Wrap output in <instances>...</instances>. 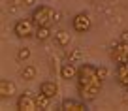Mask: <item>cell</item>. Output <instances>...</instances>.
<instances>
[{"mask_svg":"<svg viewBox=\"0 0 128 111\" xmlns=\"http://www.w3.org/2000/svg\"><path fill=\"white\" fill-rule=\"evenodd\" d=\"M92 28V19L87 12H79L72 17V30L77 34H87Z\"/></svg>","mask_w":128,"mask_h":111,"instance_id":"4","label":"cell"},{"mask_svg":"<svg viewBox=\"0 0 128 111\" xmlns=\"http://www.w3.org/2000/svg\"><path fill=\"white\" fill-rule=\"evenodd\" d=\"M90 2H100V0H90Z\"/></svg>","mask_w":128,"mask_h":111,"instance_id":"22","label":"cell"},{"mask_svg":"<svg viewBox=\"0 0 128 111\" xmlns=\"http://www.w3.org/2000/svg\"><path fill=\"white\" fill-rule=\"evenodd\" d=\"M36 104H38V109H49L51 107V98L45 94H36Z\"/></svg>","mask_w":128,"mask_h":111,"instance_id":"15","label":"cell"},{"mask_svg":"<svg viewBox=\"0 0 128 111\" xmlns=\"http://www.w3.org/2000/svg\"><path fill=\"white\" fill-rule=\"evenodd\" d=\"M60 109L62 111H87L88 102H85L81 98H64L60 102Z\"/></svg>","mask_w":128,"mask_h":111,"instance_id":"7","label":"cell"},{"mask_svg":"<svg viewBox=\"0 0 128 111\" xmlns=\"http://www.w3.org/2000/svg\"><path fill=\"white\" fill-rule=\"evenodd\" d=\"M40 44H44V42H47V40H51L53 38V30H51V26H38L36 28V36H34Z\"/></svg>","mask_w":128,"mask_h":111,"instance_id":"14","label":"cell"},{"mask_svg":"<svg viewBox=\"0 0 128 111\" xmlns=\"http://www.w3.org/2000/svg\"><path fill=\"white\" fill-rule=\"evenodd\" d=\"M120 40H122V42H128V28H126V30H122V34H120Z\"/></svg>","mask_w":128,"mask_h":111,"instance_id":"20","label":"cell"},{"mask_svg":"<svg viewBox=\"0 0 128 111\" xmlns=\"http://www.w3.org/2000/svg\"><path fill=\"white\" fill-rule=\"evenodd\" d=\"M115 81L122 88H128V62H122V64L115 66Z\"/></svg>","mask_w":128,"mask_h":111,"instance_id":"9","label":"cell"},{"mask_svg":"<svg viewBox=\"0 0 128 111\" xmlns=\"http://www.w3.org/2000/svg\"><path fill=\"white\" fill-rule=\"evenodd\" d=\"M40 92L53 100V98H56V94H58V85H56L55 81H51V79H45V81L40 83Z\"/></svg>","mask_w":128,"mask_h":111,"instance_id":"11","label":"cell"},{"mask_svg":"<svg viewBox=\"0 0 128 111\" xmlns=\"http://www.w3.org/2000/svg\"><path fill=\"white\" fill-rule=\"evenodd\" d=\"M10 4H15V6H23V0H10Z\"/></svg>","mask_w":128,"mask_h":111,"instance_id":"21","label":"cell"},{"mask_svg":"<svg viewBox=\"0 0 128 111\" xmlns=\"http://www.w3.org/2000/svg\"><path fill=\"white\" fill-rule=\"evenodd\" d=\"M94 83H104L98 76V66L90 62H85L79 66L77 70V77H76V87L77 88H83L88 87V85H94Z\"/></svg>","mask_w":128,"mask_h":111,"instance_id":"1","label":"cell"},{"mask_svg":"<svg viewBox=\"0 0 128 111\" xmlns=\"http://www.w3.org/2000/svg\"><path fill=\"white\" fill-rule=\"evenodd\" d=\"M81 56H83V53H81L79 47H74V49H68V51H66V58L72 60V62H79Z\"/></svg>","mask_w":128,"mask_h":111,"instance_id":"16","label":"cell"},{"mask_svg":"<svg viewBox=\"0 0 128 111\" xmlns=\"http://www.w3.org/2000/svg\"><path fill=\"white\" fill-rule=\"evenodd\" d=\"M36 23L32 21V17H24V19H17L13 24V34L19 38V40H28V38H34L36 36Z\"/></svg>","mask_w":128,"mask_h":111,"instance_id":"3","label":"cell"},{"mask_svg":"<svg viewBox=\"0 0 128 111\" xmlns=\"http://www.w3.org/2000/svg\"><path fill=\"white\" fill-rule=\"evenodd\" d=\"M17 109L19 111H36L38 104H36V96L30 90H24L23 94L17 96Z\"/></svg>","mask_w":128,"mask_h":111,"instance_id":"6","label":"cell"},{"mask_svg":"<svg viewBox=\"0 0 128 111\" xmlns=\"http://www.w3.org/2000/svg\"><path fill=\"white\" fill-rule=\"evenodd\" d=\"M30 55H32L30 47H21V49H17V60H19V62H26V60L30 58Z\"/></svg>","mask_w":128,"mask_h":111,"instance_id":"17","label":"cell"},{"mask_svg":"<svg viewBox=\"0 0 128 111\" xmlns=\"http://www.w3.org/2000/svg\"><path fill=\"white\" fill-rule=\"evenodd\" d=\"M53 38H55V44L58 45V47H68L70 45V32L64 30V28H60V30H56L55 34H53Z\"/></svg>","mask_w":128,"mask_h":111,"instance_id":"12","label":"cell"},{"mask_svg":"<svg viewBox=\"0 0 128 111\" xmlns=\"http://www.w3.org/2000/svg\"><path fill=\"white\" fill-rule=\"evenodd\" d=\"M109 56L115 64H122V62H128V42H122L119 40L115 45L111 47L109 51Z\"/></svg>","mask_w":128,"mask_h":111,"instance_id":"5","label":"cell"},{"mask_svg":"<svg viewBox=\"0 0 128 111\" xmlns=\"http://www.w3.org/2000/svg\"><path fill=\"white\" fill-rule=\"evenodd\" d=\"M23 6L24 8H34V6H38V4H36V0H23Z\"/></svg>","mask_w":128,"mask_h":111,"instance_id":"19","label":"cell"},{"mask_svg":"<svg viewBox=\"0 0 128 111\" xmlns=\"http://www.w3.org/2000/svg\"><path fill=\"white\" fill-rule=\"evenodd\" d=\"M17 92V87L13 81L10 79H0V96H2V100H8V98H13Z\"/></svg>","mask_w":128,"mask_h":111,"instance_id":"10","label":"cell"},{"mask_svg":"<svg viewBox=\"0 0 128 111\" xmlns=\"http://www.w3.org/2000/svg\"><path fill=\"white\" fill-rule=\"evenodd\" d=\"M30 17L36 23V26H51L56 21V12L47 4H38L32 8Z\"/></svg>","mask_w":128,"mask_h":111,"instance_id":"2","label":"cell"},{"mask_svg":"<svg viewBox=\"0 0 128 111\" xmlns=\"http://www.w3.org/2000/svg\"><path fill=\"white\" fill-rule=\"evenodd\" d=\"M98 76H100L102 81H106L109 77V68L108 66H98Z\"/></svg>","mask_w":128,"mask_h":111,"instance_id":"18","label":"cell"},{"mask_svg":"<svg viewBox=\"0 0 128 111\" xmlns=\"http://www.w3.org/2000/svg\"><path fill=\"white\" fill-rule=\"evenodd\" d=\"M19 76H21V79H24V81H32V79H36L38 70H36V66H32V64H24L19 70Z\"/></svg>","mask_w":128,"mask_h":111,"instance_id":"13","label":"cell"},{"mask_svg":"<svg viewBox=\"0 0 128 111\" xmlns=\"http://www.w3.org/2000/svg\"><path fill=\"white\" fill-rule=\"evenodd\" d=\"M77 70H79V66H76V62L66 58L60 64V77H62L64 81H72V79L77 77Z\"/></svg>","mask_w":128,"mask_h":111,"instance_id":"8","label":"cell"}]
</instances>
